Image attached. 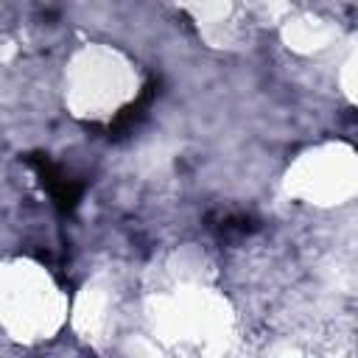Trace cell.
<instances>
[{"label": "cell", "mask_w": 358, "mask_h": 358, "mask_svg": "<svg viewBox=\"0 0 358 358\" xmlns=\"http://www.w3.org/2000/svg\"><path fill=\"white\" fill-rule=\"evenodd\" d=\"M25 159L34 168V173L39 179V185L45 187V193L50 196L53 207L59 213H64V215L76 213V207L81 204V196L87 190V182L78 179V176H73L64 165L53 162L48 154H28Z\"/></svg>", "instance_id": "obj_1"}, {"label": "cell", "mask_w": 358, "mask_h": 358, "mask_svg": "<svg viewBox=\"0 0 358 358\" xmlns=\"http://www.w3.org/2000/svg\"><path fill=\"white\" fill-rule=\"evenodd\" d=\"M157 98V81H148L145 87H143V92H140V98L137 101H131L129 106H123L120 112H117V117H115V123H109V137H123L126 131H131L143 117H145V109L151 106V101Z\"/></svg>", "instance_id": "obj_2"}, {"label": "cell", "mask_w": 358, "mask_h": 358, "mask_svg": "<svg viewBox=\"0 0 358 358\" xmlns=\"http://www.w3.org/2000/svg\"><path fill=\"white\" fill-rule=\"evenodd\" d=\"M221 235H249L257 229V221L246 213H224L218 218V224H213Z\"/></svg>", "instance_id": "obj_3"}]
</instances>
